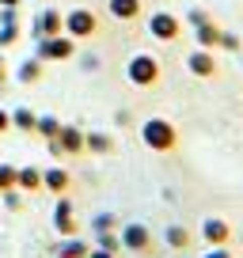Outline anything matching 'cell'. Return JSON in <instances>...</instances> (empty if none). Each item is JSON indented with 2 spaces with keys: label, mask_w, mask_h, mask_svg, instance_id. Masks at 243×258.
<instances>
[{
  "label": "cell",
  "mask_w": 243,
  "mask_h": 258,
  "mask_svg": "<svg viewBox=\"0 0 243 258\" xmlns=\"http://www.w3.org/2000/svg\"><path fill=\"white\" fill-rule=\"evenodd\" d=\"M16 186H19L23 194L42 190V171H38V167H16Z\"/></svg>",
  "instance_id": "cell-18"
},
{
  "label": "cell",
  "mask_w": 243,
  "mask_h": 258,
  "mask_svg": "<svg viewBox=\"0 0 243 258\" xmlns=\"http://www.w3.org/2000/svg\"><path fill=\"white\" fill-rule=\"evenodd\" d=\"M187 69L194 76H202V80H209V76H217V57H213V49H190L187 53Z\"/></svg>",
  "instance_id": "cell-11"
},
{
  "label": "cell",
  "mask_w": 243,
  "mask_h": 258,
  "mask_svg": "<svg viewBox=\"0 0 243 258\" xmlns=\"http://www.w3.org/2000/svg\"><path fill=\"white\" fill-rule=\"evenodd\" d=\"M76 64H80V73H99V69H103V57L99 53H76Z\"/></svg>",
  "instance_id": "cell-26"
},
{
  "label": "cell",
  "mask_w": 243,
  "mask_h": 258,
  "mask_svg": "<svg viewBox=\"0 0 243 258\" xmlns=\"http://www.w3.org/2000/svg\"><path fill=\"white\" fill-rule=\"evenodd\" d=\"M0 23H19V8H0Z\"/></svg>",
  "instance_id": "cell-29"
},
{
  "label": "cell",
  "mask_w": 243,
  "mask_h": 258,
  "mask_svg": "<svg viewBox=\"0 0 243 258\" xmlns=\"http://www.w3.org/2000/svg\"><path fill=\"white\" fill-rule=\"evenodd\" d=\"M19 34H23L19 23H0V49H12L19 42Z\"/></svg>",
  "instance_id": "cell-24"
},
{
  "label": "cell",
  "mask_w": 243,
  "mask_h": 258,
  "mask_svg": "<svg viewBox=\"0 0 243 258\" xmlns=\"http://www.w3.org/2000/svg\"><path fill=\"white\" fill-rule=\"evenodd\" d=\"M148 34H152L156 42H178V34H183V19L175 16V12L160 8L148 16Z\"/></svg>",
  "instance_id": "cell-6"
},
{
  "label": "cell",
  "mask_w": 243,
  "mask_h": 258,
  "mask_svg": "<svg viewBox=\"0 0 243 258\" xmlns=\"http://www.w3.org/2000/svg\"><path fill=\"white\" fill-rule=\"evenodd\" d=\"M42 73H46V64H42L34 53L27 57V61H19V64H16V80H19V84H38V80H42Z\"/></svg>",
  "instance_id": "cell-16"
},
{
  "label": "cell",
  "mask_w": 243,
  "mask_h": 258,
  "mask_svg": "<svg viewBox=\"0 0 243 258\" xmlns=\"http://www.w3.org/2000/svg\"><path fill=\"white\" fill-rule=\"evenodd\" d=\"M99 31V16L91 8H84V4H76L73 12H65V34L69 38H91V34Z\"/></svg>",
  "instance_id": "cell-5"
},
{
  "label": "cell",
  "mask_w": 243,
  "mask_h": 258,
  "mask_svg": "<svg viewBox=\"0 0 243 258\" xmlns=\"http://www.w3.org/2000/svg\"><path fill=\"white\" fill-rule=\"evenodd\" d=\"M57 145H61V152H65V156H80L84 152V129L80 125H61Z\"/></svg>",
  "instance_id": "cell-14"
},
{
  "label": "cell",
  "mask_w": 243,
  "mask_h": 258,
  "mask_svg": "<svg viewBox=\"0 0 243 258\" xmlns=\"http://www.w3.org/2000/svg\"><path fill=\"white\" fill-rule=\"evenodd\" d=\"M53 228H57V235H76V205L69 202L65 194L57 198V205H53Z\"/></svg>",
  "instance_id": "cell-10"
},
{
  "label": "cell",
  "mask_w": 243,
  "mask_h": 258,
  "mask_svg": "<svg viewBox=\"0 0 243 258\" xmlns=\"http://www.w3.org/2000/svg\"><path fill=\"white\" fill-rule=\"evenodd\" d=\"M91 232H118V217H114L110 209L95 213V217H91Z\"/></svg>",
  "instance_id": "cell-22"
},
{
  "label": "cell",
  "mask_w": 243,
  "mask_h": 258,
  "mask_svg": "<svg viewBox=\"0 0 243 258\" xmlns=\"http://www.w3.org/2000/svg\"><path fill=\"white\" fill-rule=\"evenodd\" d=\"M217 49H228V53H239V49H243V38H239V34H232V31H220V38H217Z\"/></svg>",
  "instance_id": "cell-25"
},
{
  "label": "cell",
  "mask_w": 243,
  "mask_h": 258,
  "mask_svg": "<svg viewBox=\"0 0 243 258\" xmlns=\"http://www.w3.org/2000/svg\"><path fill=\"white\" fill-rule=\"evenodd\" d=\"M160 61H156L152 53H145V49H137V53L126 61V80L133 84V88H156L160 84Z\"/></svg>",
  "instance_id": "cell-2"
},
{
  "label": "cell",
  "mask_w": 243,
  "mask_h": 258,
  "mask_svg": "<svg viewBox=\"0 0 243 258\" xmlns=\"http://www.w3.org/2000/svg\"><path fill=\"white\" fill-rule=\"evenodd\" d=\"M183 23H190V31H194V38H198V49H217L220 27L209 19V12H202V8H190Z\"/></svg>",
  "instance_id": "cell-4"
},
{
  "label": "cell",
  "mask_w": 243,
  "mask_h": 258,
  "mask_svg": "<svg viewBox=\"0 0 243 258\" xmlns=\"http://www.w3.org/2000/svg\"><path fill=\"white\" fill-rule=\"evenodd\" d=\"M42 186L61 198V194H69V186H73V175H69L65 167H46V171H42Z\"/></svg>",
  "instance_id": "cell-15"
},
{
  "label": "cell",
  "mask_w": 243,
  "mask_h": 258,
  "mask_svg": "<svg viewBox=\"0 0 243 258\" xmlns=\"http://www.w3.org/2000/svg\"><path fill=\"white\" fill-rule=\"evenodd\" d=\"M12 114V129H19V133H34V121H38V114L31 110V106H16Z\"/></svg>",
  "instance_id": "cell-20"
},
{
  "label": "cell",
  "mask_w": 243,
  "mask_h": 258,
  "mask_svg": "<svg viewBox=\"0 0 243 258\" xmlns=\"http://www.w3.org/2000/svg\"><path fill=\"white\" fill-rule=\"evenodd\" d=\"M88 243H84L80 239V235H69V239H61V243H57V250H53V254L57 258H88Z\"/></svg>",
  "instance_id": "cell-17"
},
{
  "label": "cell",
  "mask_w": 243,
  "mask_h": 258,
  "mask_svg": "<svg viewBox=\"0 0 243 258\" xmlns=\"http://www.w3.org/2000/svg\"><path fill=\"white\" fill-rule=\"evenodd\" d=\"M95 247H99V250H110V254H122L118 232H95Z\"/></svg>",
  "instance_id": "cell-23"
},
{
  "label": "cell",
  "mask_w": 243,
  "mask_h": 258,
  "mask_svg": "<svg viewBox=\"0 0 243 258\" xmlns=\"http://www.w3.org/2000/svg\"><path fill=\"white\" fill-rule=\"evenodd\" d=\"M0 198H4V205H8V209H23V190H19V186H12V190H4V194H0Z\"/></svg>",
  "instance_id": "cell-28"
},
{
  "label": "cell",
  "mask_w": 243,
  "mask_h": 258,
  "mask_svg": "<svg viewBox=\"0 0 243 258\" xmlns=\"http://www.w3.org/2000/svg\"><path fill=\"white\" fill-rule=\"evenodd\" d=\"M84 152L110 156L114 152V137H110V133H103V129H84Z\"/></svg>",
  "instance_id": "cell-13"
},
{
  "label": "cell",
  "mask_w": 243,
  "mask_h": 258,
  "mask_svg": "<svg viewBox=\"0 0 243 258\" xmlns=\"http://www.w3.org/2000/svg\"><path fill=\"white\" fill-rule=\"evenodd\" d=\"M118 239H122V250H133V254H148V250H152V232H148V224H141V220L122 224Z\"/></svg>",
  "instance_id": "cell-7"
},
{
  "label": "cell",
  "mask_w": 243,
  "mask_h": 258,
  "mask_svg": "<svg viewBox=\"0 0 243 258\" xmlns=\"http://www.w3.org/2000/svg\"><path fill=\"white\" fill-rule=\"evenodd\" d=\"M61 125H65V121L53 118V114H38V121H34V133H38V137H46V141H57Z\"/></svg>",
  "instance_id": "cell-21"
},
{
  "label": "cell",
  "mask_w": 243,
  "mask_h": 258,
  "mask_svg": "<svg viewBox=\"0 0 243 258\" xmlns=\"http://www.w3.org/2000/svg\"><path fill=\"white\" fill-rule=\"evenodd\" d=\"M141 145L152 152H175L178 145V129L167 118H145L141 121Z\"/></svg>",
  "instance_id": "cell-1"
},
{
  "label": "cell",
  "mask_w": 243,
  "mask_h": 258,
  "mask_svg": "<svg viewBox=\"0 0 243 258\" xmlns=\"http://www.w3.org/2000/svg\"><path fill=\"white\" fill-rule=\"evenodd\" d=\"M141 12H145L141 0H106V16L118 19V23H137Z\"/></svg>",
  "instance_id": "cell-12"
},
{
  "label": "cell",
  "mask_w": 243,
  "mask_h": 258,
  "mask_svg": "<svg viewBox=\"0 0 243 258\" xmlns=\"http://www.w3.org/2000/svg\"><path fill=\"white\" fill-rule=\"evenodd\" d=\"M198 235H202L209 247H228V243H232V224H228L224 217H205L202 228H198Z\"/></svg>",
  "instance_id": "cell-9"
},
{
  "label": "cell",
  "mask_w": 243,
  "mask_h": 258,
  "mask_svg": "<svg viewBox=\"0 0 243 258\" xmlns=\"http://www.w3.org/2000/svg\"><path fill=\"white\" fill-rule=\"evenodd\" d=\"M34 57H38L42 64H46V61H69V57H76V38H69L65 31H61V34H49V38H38Z\"/></svg>",
  "instance_id": "cell-3"
},
{
  "label": "cell",
  "mask_w": 243,
  "mask_h": 258,
  "mask_svg": "<svg viewBox=\"0 0 243 258\" xmlns=\"http://www.w3.org/2000/svg\"><path fill=\"white\" fill-rule=\"evenodd\" d=\"M73 4H76V0H73Z\"/></svg>",
  "instance_id": "cell-35"
},
{
  "label": "cell",
  "mask_w": 243,
  "mask_h": 258,
  "mask_svg": "<svg viewBox=\"0 0 243 258\" xmlns=\"http://www.w3.org/2000/svg\"><path fill=\"white\" fill-rule=\"evenodd\" d=\"M0 8H19V0H0Z\"/></svg>",
  "instance_id": "cell-34"
},
{
  "label": "cell",
  "mask_w": 243,
  "mask_h": 258,
  "mask_svg": "<svg viewBox=\"0 0 243 258\" xmlns=\"http://www.w3.org/2000/svg\"><path fill=\"white\" fill-rule=\"evenodd\" d=\"M202 258H232V250H228V247H209Z\"/></svg>",
  "instance_id": "cell-30"
},
{
  "label": "cell",
  "mask_w": 243,
  "mask_h": 258,
  "mask_svg": "<svg viewBox=\"0 0 243 258\" xmlns=\"http://www.w3.org/2000/svg\"><path fill=\"white\" fill-rule=\"evenodd\" d=\"M65 31V12H57V8H38V16L31 19V38H49V34H61Z\"/></svg>",
  "instance_id": "cell-8"
},
{
  "label": "cell",
  "mask_w": 243,
  "mask_h": 258,
  "mask_svg": "<svg viewBox=\"0 0 243 258\" xmlns=\"http://www.w3.org/2000/svg\"><path fill=\"white\" fill-rule=\"evenodd\" d=\"M8 84V64H4V57H0V88Z\"/></svg>",
  "instance_id": "cell-33"
},
{
  "label": "cell",
  "mask_w": 243,
  "mask_h": 258,
  "mask_svg": "<svg viewBox=\"0 0 243 258\" xmlns=\"http://www.w3.org/2000/svg\"><path fill=\"white\" fill-rule=\"evenodd\" d=\"M88 258H118V254H110V250H99V247H91V250H88Z\"/></svg>",
  "instance_id": "cell-32"
},
{
  "label": "cell",
  "mask_w": 243,
  "mask_h": 258,
  "mask_svg": "<svg viewBox=\"0 0 243 258\" xmlns=\"http://www.w3.org/2000/svg\"><path fill=\"white\" fill-rule=\"evenodd\" d=\"M8 129H12V114L4 110V106H0V137H4V133H8Z\"/></svg>",
  "instance_id": "cell-31"
},
{
  "label": "cell",
  "mask_w": 243,
  "mask_h": 258,
  "mask_svg": "<svg viewBox=\"0 0 243 258\" xmlns=\"http://www.w3.org/2000/svg\"><path fill=\"white\" fill-rule=\"evenodd\" d=\"M163 243H167L171 250H187V247H190V228L167 224V228H163Z\"/></svg>",
  "instance_id": "cell-19"
},
{
  "label": "cell",
  "mask_w": 243,
  "mask_h": 258,
  "mask_svg": "<svg viewBox=\"0 0 243 258\" xmlns=\"http://www.w3.org/2000/svg\"><path fill=\"white\" fill-rule=\"evenodd\" d=\"M12 186H16V167H12V163H0V194L12 190Z\"/></svg>",
  "instance_id": "cell-27"
}]
</instances>
